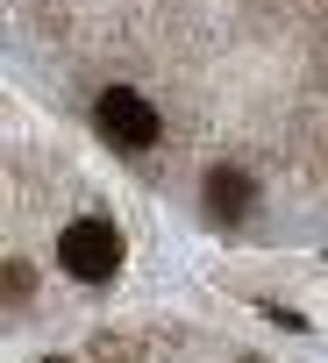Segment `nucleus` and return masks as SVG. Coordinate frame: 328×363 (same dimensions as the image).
Returning a JSON list of instances; mask_svg holds the SVG:
<instances>
[{"label": "nucleus", "mask_w": 328, "mask_h": 363, "mask_svg": "<svg viewBox=\"0 0 328 363\" xmlns=\"http://www.w3.org/2000/svg\"><path fill=\"white\" fill-rule=\"evenodd\" d=\"M243 207H250V178L236 164H214L207 171V214L214 221H243Z\"/></svg>", "instance_id": "nucleus-3"}, {"label": "nucleus", "mask_w": 328, "mask_h": 363, "mask_svg": "<svg viewBox=\"0 0 328 363\" xmlns=\"http://www.w3.org/2000/svg\"><path fill=\"white\" fill-rule=\"evenodd\" d=\"M50 363H65V356H50Z\"/></svg>", "instance_id": "nucleus-4"}, {"label": "nucleus", "mask_w": 328, "mask_h": 363, "mask_svg": "<svg viewBox=\"0 0 328 363\" xmlns=\"http://www.w3.org/2000/svg\"><path fill=\"white\" fill-rule=\"evenodd\" d=\"M58 257H65V271H72V278L107 285V278L121 271V228H114V221H100V214H86V221H72V228L58 235Z\"/></svg>", "instance_id": "nucleus-1"}, {"label": "nucleus", "mask_w": 328, "mask_h": 363, "mask_svg": "<svg viewBox=\"0 0 328 363\" xmlns=\"http://www.w3.org/2000/svg\"><path fill=\"white\" fill-rule=\"evenodd\" d=\"M93 121H100V135L121 143V150H150V143H157V107H150L143 93H129V86H107V93L93 100Z\"/></svg>", "instance_id": "nucleus-2"}]
</instances>
